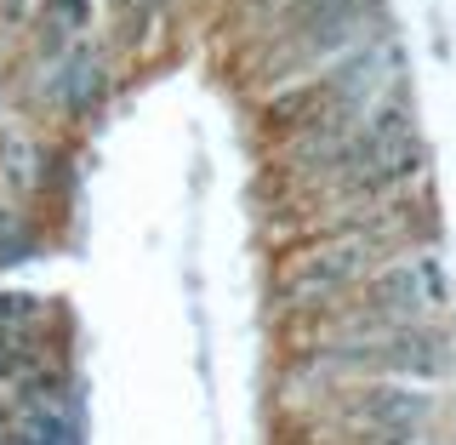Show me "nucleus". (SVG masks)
Wrapping results in <instances>:
<instances>
[{"instance_id": "obj_1", "label": "nucleus", "mask_w": 456, "mask_h": 445, "mask_svg": "<svg viewBox=\"0 0 456 445\" xmlns=\"http://www.w3.org/2000/svg\"><path fill=\"white\" fill-rule=\"evenodd\" d=\"M382 240H388V228H348L342 240H325V246H308L303 263L291 268V285H285V297L291 303H331L342 297L348 285H360L365 275H377L382 268Z\"/></svg>"}, {"instance_id": "obj_2", "label": "nucleus", "mask_w": 456, "mask_h": 445, "mask_svg": "<svg viewBox=\"0 0 456 445\" xmlns=\"http://www.w3.org/2000/svg\"><path fill=\"white\" fill-rule=\"evenodd\" d=\"M337 423L348 428L354 445H399L411 434H428L434 423V394L422 389H399V383H360L348 400L337 406Z\"/></svg>"}, {"instance_id": "obj_3", "label": "nucleus", "mask_w": 456, "mask_h": 445, "mask_svg": "<svg viewBox=\"0 0 456 445\" xmlns=\"http://www.w3.org/2000/svg\"><path fill=\"white\" fill-rule=\"evenodd\" d=\"M28 377V337L18 332H0V383Z\"/></svg>"}]
</instances>
